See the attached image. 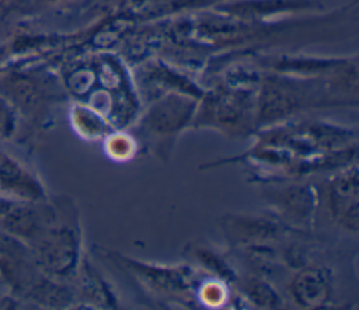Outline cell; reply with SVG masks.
Returning a JSON list of instances; mask_svg holds the SVG:
<instances>
[{
    "instance_id": "1",
    "label": "cell",
    "mask_w": 359,
    "mask_h": 310,
    "mask_svg": "<svg viewBox=\"0 0 359 310\" xmlns=\"http://www.w3.org/2000/svg\"><path fill=\"white\" fill-rule=\"evenodd\" d=\"M358 184L356 174L342 175L331 189V208L341 222L348 227H356L358 219Z\"/></svg>"
},
{
    "instance_id": "2",
    "label": "cell",
    "mask_w": 359,
    "mask_h": 310,
    "mask_svg": "<svg viewBox=\"0 0 359 310\" xmlns=\"http://www.w3.org/2000/svg\"><path fill=\"white\" fill-rule=\"evenodd\" d=\"M296 296L307 306L320 304L327 295V282L317 272H306L296 281Z\"/></svg>"
}]
</instances>
